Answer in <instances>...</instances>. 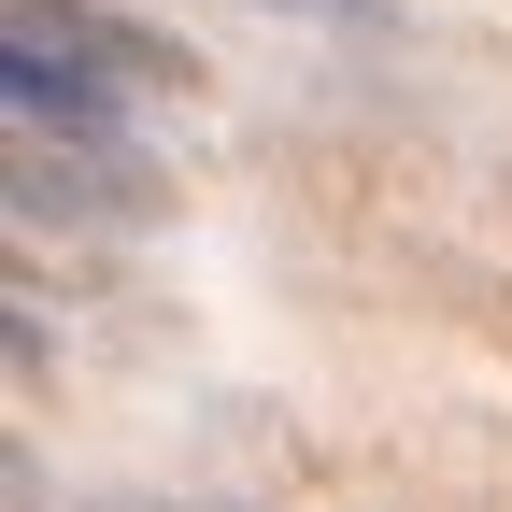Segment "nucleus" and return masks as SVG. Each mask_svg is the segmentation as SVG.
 Segmentation results:
<instances>
[{
    "label": "nucleus",
    "instance_id": "obj_1",
    "mask_svg": "<svg viewBox=\"0 0 512 512\" xmlns=\"http://www.w3.org/2000/svg\"><path fill=\"white\" fill-rule=\"evenodd\" d=\"M0 86H15V214L86 228L100 200H143V114L185 86V57H157L100 0H15Z\"/></svg>",
    "mask_w": 512,
    "mask_h": 512
},
{
    "label": "nucleus",
    "instance_id": "obj_2",
    "mask_svg": "<svg viewBox=\"0 0 512 512\" xmlns=\"http://www.w3.org/2000/svg\"><path fill=\"white\" fill-rule=\"evenodd\" d=\"M285 15H370V0H285Z\"/></svg>",
    "mask_w": 512,
    "mask_h": 512
}]
</instances>
